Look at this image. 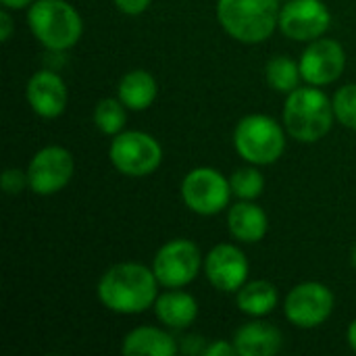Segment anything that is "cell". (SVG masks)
Instances as JSON below:
<instances>
[{
    "label": "cell",
    "instance_id": "1",
    "mask_svg": "<svg viewBox=\"0 0 356 356\" xmlns=\"http://www.w3.org/2000/svg\"><path fill=\"white\" fill-rule=\"evenodd\" d=\"M159 286L161 284L150 267L142 263H117L102 273L96 286V296L111 313L140 315L154 307Z\"/></svg>",
    "mask_w": 356,
    "mask_h": 356
},
{
    "label": "cell",
    "instance_id": "2",
    "mask_svg": "<svg viewBox=\"0 0 356 356\" xmlns=\"http://www.w3.org/2000/svg\"><path fill=\"white\" fill-rule=\"evenodd\" d=\"M334 102L317 86H298L288 94L284 104V127L302 144L325 138L334 125Z\"/></svg>",
    "mask_w": 356,
    "mask_h": 356
},
{
    "label": "cell",
    "instance_id": "3",
    "mask_svg": "<svg viewBox=\"0 0 356 356\" xmlns=\"http://www.w3.org/2000/svg\"><path fill=\"white\" fill-rule=\"evenodd\" d=\"M27 25L35 40L52 52L73 48L83 33V19L67 0H35L27 8Z\"/></svg>",
    "mask_w": 356,
    "mask_h": 356
},
{
    "label": "cell",
    "instance_id": "4",
    "mask_svg": "<svg viewBox=\"0 0 356 356\" xmlns=\"http://www.w3.org/2000/svg\"><path fill=\"white\" fill-rule=\"evenodd\" d=\"M277 0H219L217 19L225 33L242 44L265 42L280 23Z\"/></svg>",
    "mask_w": 356,
    "mask_h": 356
},
{
    "label": "cell",
    "instance_id": "5",
    "mask_svg": "<svg viewBox=\"0 0 356 356\" xmlns=\"http://www.w3.org/2000/svg\"><path fill=\"white\" fill-rule=\"evenodd\" d=\"M234 148L250 165H273L286 150L284 127L273 117L261 113L246 115L234 129Z\"/></svg>",
    "mask_w": 356,
    "mask_h": 356
},
{
    "label": "cell",
    "instance_id": "6",
    "mask_svg": "<svg viewBox=\"0 0 356 356\" xmlns=\"http://www.w3.org/2000/svg\"><path fill=\"white\" fill-rule=\"evenodd\" d=\"M108 161L125 177H148L163 163V146L146 131H121L113 136Z\"/></svg>",
    "mask_w": 356,
    "mask_h": 356
},
{
    "label": "cell",
    "instance_id": "7",
    "mask_svg": "<svg viewBox=\"0 0 356 356\" xmlns=\"http://www.w3.org/2000/svg\"><path fill=\"white\" fill-rule=\"evenodd\" d=\"M229 179L213 167H196L186 173L181 181L184 204L202 217H213L229 207L232 198Z\"/></svg>",
    "mask_w": 356,
    "mask_h": 356
},
{
    "label": "cell",
    "instance_id": "8",
    "mask_svg": "<svg viewBox=\"0 0 356 356\" xmlns=\"http://www.w3.org/2000/svg\"><path fill=\"white\" fill-rule=\"evenodd\" d=\"M200 267H204L202 252L196 242L188 238H173L163 244L152 261V271L163 288H184L192 284Z\"/></svg>",
    "mask_w": 356,
    "mask_h": 356
},
{
    "label": "cell",
    "instance_id": "9",
    "mask_svg": "<svg viewBox=\"0 0 356 356\" xmlns=\"http://www.w3.org/2000/svg\"><path fill=\"white\" fill-rule=\"evenodd\" d=\"M334 307V292L319 282H305L294 286L284 300L286 319L300 330H315L323 325L332 317Z\"/></svg>",
    "mask_w": 356,
    "mask_h": 356
},
{
    "label": "cell",
    "instance_id": "10",
    "mask_svg": "<svg viewBox=\"0 0 356 356\" xmlns=\"http://www.w3.org/2000/svg\"><path fill=\"white\" fill-rule=\"evenodd\" d=\"M27 181L29 190L38 196L58 194L71 181L75 173L73 154L65 146H44L33 154L27 165Z\"/></svg>",
    "mask_w": 356,
    "mask_h": 356
},
{
    "label": "cell",
    "instance_id": "11",
    "mask_svg": "<svg viewBox=\"0 0 356 356\" xmlns=\"http://www.w3.org/2000/svg\"><path fill=\"white\" fill-rule=\"evenodd\" d=\"M332 25V13L323 0H288L280 10V31L296 42L323 38Z\"/></svg>",
    "mask_w": 356,
    "mask_h": 356
},
{
    "label": "cell",
    "instance_id": "12",
    "mask_svg": "<svg viewBox=\"0 0 356 356\" xmlns=\"http://www.w3.org/2000/svg\"><path fill=\"white\" fill-rule=\"evenodd\" d=\"M298 65H300L302 79L309 86H317V88L330 86L336 79H340V75L344 73L346 52L338 40L317 38L309 42Z\"/></svg>",
    "mask_w": 356,
    "mask_h": 356
},
{
    "label": "cell",
    "instance_id": "13",
    "mask_svg": "<svg viewBox=\"0 0 356 356\" xmlns=\"http://www.w3.org/2000/svg\"><path fill=\"white\" fill-rule=\"evenodd\" d=\"M248 257L234 244H217L204 257V275L219 292H238L248 282Z\"/></svg>",
    "mask_w": 356,
    "mask_h": 356
},
{
    "label": "cell",
    "instance_id": "14",
    "mask_svg": "<svg viewBox=\"0 0 356 356\" xmlns=\"http://www.w3.org/2000/svg\"><path fill=\"white\" fill-rule=\"evenodd\" d=\"M25 98L29 108L42 119H56L65 113L69 92L65 79L52 69H42L27 79Z\"/></svg>",
    "mask_w": 356,
    "mask_h": 356
},
{
    "label": "cell",
    "instance_id": "15",
    "mask_svg": "<svg viewBox=\"0 0 356 356\" xmlns=\"http://www.w3.org/2000/svg\"><path fill=\"white\" fill-rule=\"evenodd\" d=\"M234 346L240 356H275L284 346V334L267 321H250L238 327Z\"/></svg>",
    "mask_w": 356,
    "mask_h": 356
},
{
    "label": "cell",
    "instance_id": "16",
    "mask_svg": "<svg viewBox=\"0 0 356 356\" xmlns=\"http://www.w3.org/2000/svg\"><path fill=\"white\" fill-rule=\"evenodd\" d=\"M227 229L238 242L257 244L269 232V217L254 200H240L227 211Z\"/></svg>",
    "mask_w": 356,
    "mask_h": 356
},
{
    "label": "cell",
    "instance_id": "17",
    "mask_svg": "<svg viewBox=\"0 0 356 356\" xmlns=\"http://www.w3.org/2000/svg\"><path fill=\"white\" fill-rule=\"evenodd\" d=\"M152 309L156 319L169 330H186L198 317L196 298L179 288H169L167 292L159 294Z\"/></svg>",
    "mask_w": 356,
    "mask_h": 356
},
{
    "label": "cell",
    "instance_id": "18",
    "mask_svg": "<svg viewBox=\"0 0 356 356\" xmlns=\"http://www.w3.org/2000/svg\"><path fill=\"white\" fill-rule=\"evenodd\" d=\"M177 350V340L171 334L150 325L131 330L121 344V353L125 356H175Z\"/></svg>",
    "mask_w": 356,
    "mask_h": 356
},
{
    "label": "cell",
    "instance_id": "19",
    "mask_svg": "<svg viewBox=\"0 0 356 356\" xmlns=\"http://www.w3.org/2000/svg\"><path fill=\"white\" fill-rule=\"evenodd\" d=\"M159 86L152 73L146 69H134L127 71L117 88V98L129 108V111H146L154 98H156Z\"/></svg>",
    "mask_w": 356,
    "mask_h": 356
},
{
    "label": "cell",
    "instance_id": "20",
    "mask_svg": "<svg viewBox=\"0 0 356 356\" xmlns=\"http://www.w3.org/2000/svg\"><path fill=\"white\" fill-rule=\"evenodd\" d=\"M236 305L244 315L261 319L275 311L280 305V292L267 280H252L236 292Z\"/></svg>",
    "mask_w": 356,
    "mask_h": 356
},
{
    "label": "cell",
    "instance_id": "21",
    "mask_svg": "<svg viewBox=\"0 0 356 356\" xmlns=\"http://www.w3.org/2000/svg\"><path fill=\"white\" fill-rule=\"evenodd\" d=\"M265 77H267V83L280 92V94H290L294 92L298 86H300V79H302V73H300V65L290 58V56H284V54H277L273 56L267 67H265Z\"/></svg>",
    "mask_w": 356,
    "mask_h": 356
},
{
    "label": "cell",
    "instance_id": "22",
    "mask_svg": "<svg viewBox=\"0 0 356 356\" xmlns=\"http://www.w3.org/2000/svg\"><path fill=\"white\" fill-rule=\"evenodd\" d=\"M125 104L119 98H102L96 102L94 106V125L98 131H102L104 136H117L123 131L125 123H127V113H125Z\"/></svg>",
    "mask_w": 356,
    "mask_h": 356
},
{
    "label": "cell",
    "instance_id": "23",
    "mask_svg": "<svg viewBox=\"0 0 356 356\" xmlns=\"http://www.w3.org/2000/svg\"><path fill=\"white\" fill-rule=\"evenodd\" d=\"M229 186L234 196H238L240 200H257L265 190V177L257 169V165L242 167L229 177Z\"/></svg>",
    "mask_w": 356,
    "mask_h": 356
},
{
    "label": "cell",
    "instance_id": "24",
    "mask_svg": "<svg viewBox=\"0 0 356 356\" xmlns=\"http://www.w3.org/2000/svg\"><path fill=\"white\" fill-rule=\"evenodd\" d=\"M334 115L338 123L356 131V83L342 86L334 94Z\"/></svg>",
    "mask_w": 356,
    "mask_h": 356
},
{
    "label": "cell",
    "instance_id": "25",
    "mask_svg": "<svg viewBox=\"0 0 356 356\" xmlns=\"http://www.w3.org/2000/svg\"><path fill=\"white\" fill-rule=\"evenodd\" d=\"M0 186L4 190V194L8 196H17L21 194L25 188H29V181H27V171H21V169H6L0 177Z\"/></svg>",
    "mask_w": 356,
    "mask_h": 356
},
{
    "label": "cell",
    "instance_id": "26",
    "mask_svg": "<svg viewBox=\"0 0 356 356\" xmlns=\"http://www.w3.org/2000/svg\"><path fill=\"white\" fill-rule=\"evenodd\" d=\"M113 2H115V6L121 13L136 17V15H142L144 10H148V6H150L152 0H113Z\"/></svg>",
    "mask_w": 356,
    "mask_h": 356
},
{
    "label": "cell",
    "instance_id": "27",
    "mask_svg": "<svg viewBox=\"0 0 356 356\" xmlns=\"http://www.w3.org/2000/svg\"><path fill=\"white\" fill-rule=\"evenodd\" d=\"M204 356H234L238 355V350H236V346H234V342H227V340H215V342H211V344H207V348H204Z\"/></svg>",
    "mask_w": 356,
    "mask_h": 356
},
{
    "label": "cell",
    "instance_id": "28",
    "mask_svg": "<svg viewBox=\"0 0 356 356\" xmlns=\"http://www.w3.org/2000/svg\"><path fill=\"white\" fill-rule=\"evenodd\" d=\"M13 29H15L13 17H10V13H8V8L4 6L2 13H0V40H2V42H8L10 35H13Z\"/></svg>",
    "mask_w": 356,
    "mask_h": 356
},
{
    "label": "cell",
    "instance_id": "29",
    "mask_svg": "<svg viewBox=\"0 0 356 356\" xmlns=\"http://www.w3.org/2000/svg\"><path fill=\"white\" fill-rule=\"evenodd\" d=\"M0 2L8 10H21V8H29L35 0H0Z\"/></svg>",
    "mask_w": 356,
    "mask_h": 356
},
{
    "label": "cell",
    "instance_id": "30",
    "mask_svg": "<svg viewBox=\"0 0 356 356\" xmlns=\"http://www.w3.org/2000/svg\"><path fill=\"white\" fill-rule=\"evenodd\" d=\"M346 340L350 344V348L356 353V319L348 325V332H346Z\"/></svg>",
    "mask_w": 356,
    "mask_h": 356
},
{
    "label": "cell",
    "instance_id": "31",
    "mask_svg": "<svg viewBox=\"0 0 356 356\" xmlns=\"http://www.w3.org/2000/svg\"><path fill=\"white\" fill-rule=\"evenodd\" d=\"M353 265L356 267V244H355V248H353Z\"/></svg>",
    "mask_w": 356,
    "mask_h": 356
}]
</instances>
